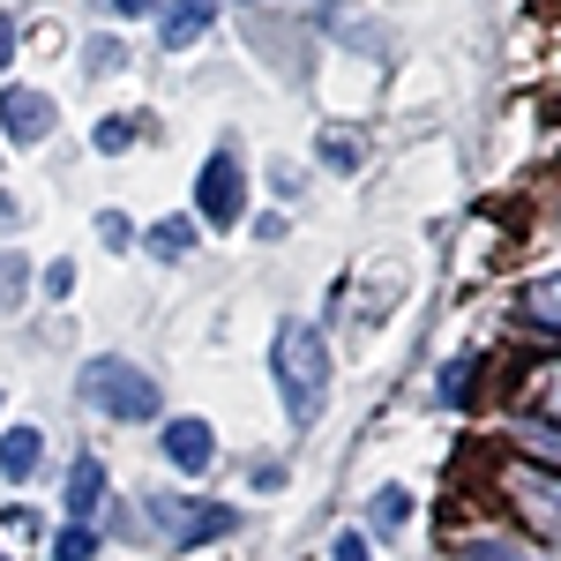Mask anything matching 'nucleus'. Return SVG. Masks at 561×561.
<instances>
[{
  "label": "nucleus",
  "instance_id": "aec40b11",
  "mask_svg": "<svg viewBox=\"0 0 561 561\" xmlns=\"http://www.w3.org/2000/svg\"><path fill=\"white\" fill-rule=\"evenodd\" d=\"M8 53H15V23L0 15V68H8Z\"/></svg>",
  "mask_w": 561,
  "mask_h": 561
},
{
  "label": "nucleus",
  "instance_id": "39448f33",
  "mask_svg": "<svg viewBox=\"0 0 561 561\" xmlns=\"http://www.w3.org/2000/svg\"><path fill=\"white\" fill-rule=\"evenodd\" d=\"M0 135H8L15 150L45 142V135H53V98H45V90H8V98H0Z\"/></svg>",
  "mask_w": 561,
  "mask_h": 561
},
{
  "label": "nucleus",
  "instance_id": "2eb2a0df",
  "mask_svg": "<svg viewBox=\"0 0 561 561\" xmlns=\"http://www.w3.org/2000/svg\"><path fill=\"white\" fill-rule=\"evenodd\" d=\"M322 165H337V173H352V165H359V150H352L345 135H322Z\"/></svg>",
  "mask_w": 561,
  "mask_h": 561
},
{
  "label": "nucleus",
  "instance_id": "a211bd4d",
  "mask_svg": "<svg viewBox=\"0 0 561 561\" xmlns=\"http://www.w3.org/2000/svg\"><path fill=\"white\" fill-rule=\"evenodd\" d=\"M98 232H105L113 248H128V217H121V210H105V217H98Z\"/></svg>",
  "mask_w": 561,
  "mask_h": 561
},
{
  "label": "nucleus",
  "instance_id": "6e6552de",
  "mask_svg": "<svg viewBox=\"0 0 561 561\" xmlns=\"http://www.w3.org/2000/svg\"><path fill=\"white\" fill-rule=\"evenodd\" d=\"M38 457H45L38 427H8V434H0V472H8V479H31V472H38Z\"/></svg>",
  "mask_w": 561,
  "mask_h": 561
},
{
  "label": "nucleus",
  "instance_id": "9b49d317",
  "mask_svg": "<svg viewBox=\"0 0 561 561\" xmlns=\"http://www.w3.org/2000/svg\"><path fill=\"white\" fill-rule=\"evenodd\" d=\"M53 561H98V531H90V524H76V517H68V531L53 539Z\"/></svg>",
  "mask_w": 561,
  "mask_h": 561
},
{
  "label": "nucleus",
  "instance_id": "7ed1b4c3",
  "mask_svg": "<svg viewBox=\"0 0 561 561\" xmlns=\"http://www.w3.org/2000/svg\"><path fill=\"white\" fill-rule=\"evenodd\" d=\"M150 517L165 524L173 547H210V539H232L240 531V510H225V502H180V494L150 502Z\"/></svg>",
  "mask_w": 561,
  "mask_h": 561
},
{
  "label": "nucleus",
  "instance_id": "4468645a",
  "mask_svg": "<svg viewBox=\"0 0 561 561\" xmlns=\"http://www.w3.org/2000/svg\"><path fill=\"white\" fill-rule=\"evenodd\" d=\"M531 314L561 322V277H539V285H531Z\"/></svg>",
  "mask_w": 561,
  "mask_h": 561
},
{
  "label": "nucleus",
  "instance_id": "6ab92c4d",
  "mask_svg": "<svg viewBox=\"0 0 561 561\" xmlns=\"http://www.w3.org/2000/svg\"><path fill=\"white\" fill-rule=\"evenodd\" d=\"M330 561H367V539H352V531H345V539H337V554H330Z\"/></svg>",
  "mask_w": 561,
  "mask_h": 561
},
{
  "label": "nucleus",
  "instance_id": "ddd939ff",
  "mask_svg": "<svg viewBox=\"0 0 561 561\" xmlns=\"http://www.w3.org/2000/svg\"><path fill=\"white\" fill-rule=\"evenodd\" d=\"M90 142H98L105 158H121V150H128V142H135V121H128V113H113V121H105V128L90 135Z\"/></svg>",
  "mask_w": 561,
  "mask_h": 561
},
{
  "label": "nucleus",
  "instance_id": "20e7f679",
  "mask_svg": "<svg viewBox=\"0 0 561 561\" xmlns=\"http://www.w3.org/2000/svg\"><path fill=\"white\" fill-rule=\"evenodd\" d=\"M195 210H203V225H240L248 180H240V158H232V150H210V165L195 180Z\"/></svg>",
  "mask_w": 561,
  "mask_h": 561
},
{
  "label": "nucleus",
  "instance_id": "9d476101",
  "mask_svg": "<svg viewBox=\"0 0 561 561\" xmlns=\"http://www.w3.org/2000/svg\"><path fill=\"white\" fill-rule=\"evenodd\" d=\"M187 248H195V217H165V225H150V255L180 262Z\"/></svg>",
  "mask_w": 561,
  "mask_h": 561
},
{
  "label": "nucleus",
  "instance_id": "f3484780",
  "mask_svg": "<svg viewBox=\"0 0 561 561\" xmlns=\"http://www.w3.org/2000/svg\"><path fill=\"white\" fill-rule=\"evenodd\" d=\"M404 510H412V502H404V494H397V486H389L382 502H375V524H404Z\"/></svg>",
  "mask_w": 561,
  "mask_h": 561
},
{
  "label": "nucleus",
  "instance_id": "f03ea898",
  "mask_svg": "<svg viewBox=\"0 0 561 561\" xmlns=\"http://www.w3.org/2000/svg\"><path fill=\"white\" fill-rule=\"evenodd\" d=\"M76 397L105 420H158V382L135 375V359H90L76 375Z\"/></svg>",
  "mask_w": 561,
  "mask_h": 561
},
{
  "label": "nucleus",
  "instance_id": "f8f14e48",
  "mask_svg": "<svg viewBox=\"0 0 561 561\" xmlns=\"http://www.w3.org/2000/svg\"><path fill=\"white\" fill-rule=\"evenodd\" d=\"M31 293V262L15 255V248H0V307H15Z\"/></svg>",
  "mask_w": 561,
  "mask_h": 561
},
{
  "label": "nucleus",
  "instance_id": "1a4fd4ad",
  "mask_svg": "<svg viewBox=\"0 0 561 561\" xmlns=\"http://www.w3.org/2000/svg\"><path fill=\"white\" fill-rule=\"evenodd\" d=\"M98 502H105V472H98V457H76V472H68V517L83 524Z\"/></svg>",
  "mask_w": 561,
  "mask_h": 561
},
{
  "label": "nucleus",
  "instance_id": "0eeeda50",
  "mask_svg": "<svg viewBox=\"0 0 561 561\" xmlns=\"http://www.w3.org/2000/svg\"><path fill=\"white\" fill-rule=\"evenodd\" d=\"M210 15H217V0H173V8L158 15V38L180 53V45H195L203 31H210Z\"/></svg>",
  "mask_w": 561,
  "mask_h": 561
},
{
  "label": "nucleus",
  "instance_id": "423d86ee",
  "mask_svg": "<svg viewBox=\"0 0 561 561\" xmlns=\"http://www.w3.org/2000/svg\"><path fill=\"white\" fill-rule=\"evenodd\" d=\"M165 457H173L180 472H210V457H217V434L203 427V420H173V427H165Z\"/></svg>",
  "mask_w": 561,
  "mask_h": 561
},
{
  "label": "nucleus",
  "instance_id": "412c9836",
  "mask_svg": "<svg viewBox=\"0 0 561 561\" xmlns=\"http://www.w3.org/2000/svg\"><path fill=\"white\" fill-rule=\"evenodd\" d=\"M121 15H158V0H113Z\"/></svg>",
  "mask_w": 561,
  "mask_h": 561
},
{
  "label": "nucleus",
  "instance_id": "dca6fc26",
  "mask_svg": "<svg viewBox=\"0 0 561 561\" xmlns=\"http://www.w3.org/2000/svg\"><path fill=\"white\" fill-rule=\"evenodd\" d=\"M45 293H53V300L76 293V262H53V270H45Z\"/></svg>",
  "mask_w": 561,
  "mask_h": 561
},
{
  "label": "nucleus",
  "instance_id": "f257e3e1",
  "mask_svg": "<svg viewBox=\"0 0 561 561\" xmlns=\"http://www.w3.org/2000/svg\"><path fill=\"white\" fill-rule=\"evenodd\" d=\"M277 389H285V412L314 427V412L330 404V345H322V330L314 322H285L277 330Z\"/></svg>",
  "mask_w": 561,
  "mask_h": 561
}]
</instances>
